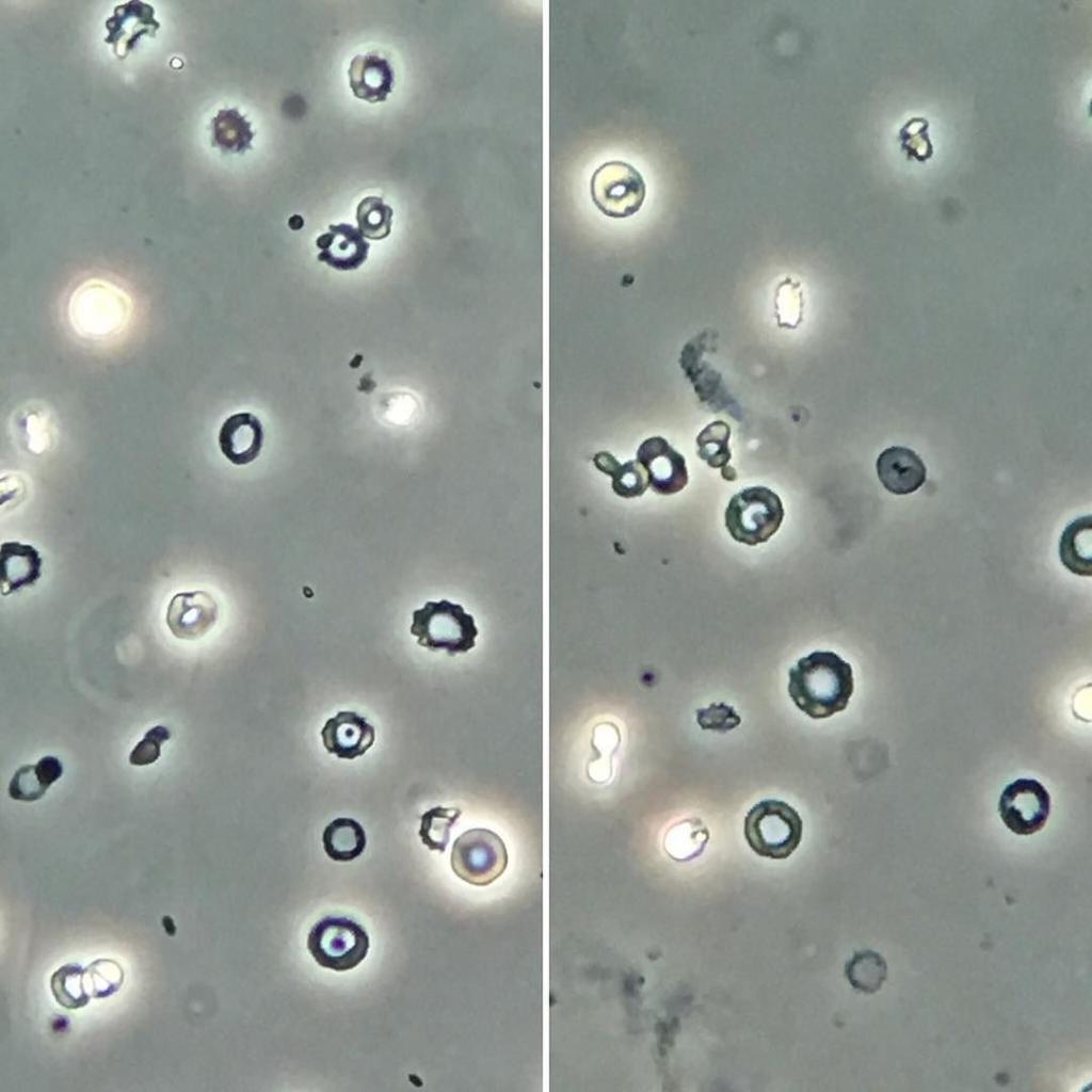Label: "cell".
<instances>
[{"instance_id":"obj_1","label":"cell","mask_w":1092,"mask_h":1092,"mask_svg":"<svg viewBox=\"0 0 1092 1092\" xmlns=\"http://www.w3.org/2000/svg\"><path fill=\"white\" fill-rule=\"evenodd\" d=\"M788 676L790 698L816 720L845 710L854 692L851 664L831 651H816L800 658Z\"/></svg>"},{"instance_id":"obj_2","label":"cell","mask_w":1092,"mask_h":1092,"mask_svg":"<svg viewBox=\"0 0 1092 1092\" xmlns=\"http://www.w3.org/2000/svg\"><path fill=\"white\" fill-rule=\"evenodd\" d=\"M743 833L750 848L759 856L785 860L799 847L803 821L787 802L768 799L755 804L746 814Z\"/></svg>"},{"instance_id":"obj_3","label":"cell","mask_w":1092,"mask_h":1092,"mask_svg":"<svg viewBox=\"0 0 1092 1092\" xmlns=\"http://www.w3.org/2000/svg\"><path fill=\"white\" fill-rule=\"evenodd\" d=\"M410 631L417 637L418 645L432 652L445 651L449 656L469 652L479 633L472 615L447 599L430 600L414 610Z\"/></svg>"},{"instance_id":"obj_4","label":"cell","mask_w":1092,"mask_h":1092,"mask_svg":"<svg viewBox=\"0 0 1092 1092\" xmlns=\"http://www.w3.org/2000/svg\"><path fill=\"white\" fill-rule=\"evenodd\" d=\"M785 512L780 497L766 486H753L735 494L724 513L732 537L749 546L766 543L776 533Z\"/></svg>"},{"instance_id":"obj_5","label":"cell","mask_w":1092,"mask_h":1092,"mask_svg":"<svg viewBox=\"0 0 1092 1092\" xmlns=\"http://www.w3.org/2000/svg\"><path fill=\"white\" fill-rule=\"evenodd\" d=\"M370 942L365 928L351 918L326 916L317 921L307 936V949L322 967L346 971L367 957Z\"/></svg>"},{"instance_id":"obj_6","label":"cell","mask_w":1092,"mask_h":1092,"mask_svg":"<svg viewBox=\"0 0 1092 1092\" xmlns=\"http://www.w3.org/2000/svg\"><path fill=\"white\" fill-rule=\"evenodd\" d=\"M590 195L606 216L626 219L635 215L646 197V183L638 168L623 160L600 164L590 179Z\"/></svg>"},{"instance_id":"obj_7","label":"cell","mask_w":1092,"mask_h":1092,"mask_svg":"<svg viewBox=\"0 0 1092 1092\" xmlns=\"http://www.w3.org/2000/svg\"><path fill=\"white\" fill-rule=\"evenodd\" d=\"M450 864L463 881L486 886L497 880L508 865L503 840L493 831L475 828L465 831L453 842Z\"/></svg>"},{"instance_id":"obj_8","label":"cell","mask_w":1092,"mask_h":1092,"mask_svg":"<svg viewBox=\"0 0 1092 1092\" xmlns=\"http://www.w3.org/2000/svg\"><path fill=\"white\" fill-rule=\"evenodd\" d=\"M998 812L1012 833L1032 835L1046 824L1050 814V796L1035 778H1017L1002 790Z\"/></svg>"},{"instance_id":"obj_9","label":"cell","mask_w":1092,"mask_h":1092,"mask_svg":"<svg viewBox=\"0 0 1092 1092\" xmlns=\"http://www.w3.org/2000/svg\"><path fill=\"white\" fill-rule=\"evenodd\" d=\"M636 460L647 473L648 486L658 495H674L688 484L684 455L661 436L645 439L637 450Z\"/></svg>"},{"instance_id":"obj_10","label":"cell","mask_w":1092,"mask_h":1092,"mask_svg":"<svg viewBox=\"0 0 1092 1092\" xmlns=\"http://www.w3.org/2000/svg\"><path fill=\"white\" fill-rule=\"evenodd\" d=\"M219 606L213 596L203 590L180 592L167 606L165 623L172 635L184 641L205 637L215 625Z\"/></svg>"},{"instance_id":"obj_11","label":"cell","mask_w":1092,"mask_h":1092,"mask_svg":"<svg viewBox=\"0 0 1092 1092\" xmlns=\"http://www.w3.org/2000/svg\"><path fill=\"white\" fill-rule=\"evenodd\" d=\"M107 44L112 45L118 59H125L142 36L155 37L160 22L155 18V9L141 0L117 4L111 17L106 20Z\"/></svg>"},{"instance_id":"obj_12","label":"cell","mask_w":1092,"mask_h":1092,"mask_svg":"<svg viewBox=\"0 0 1092 1092\" xmlns=\"http://www.w3.org/2000/svg\"><path fill=\"white\" fill-rule=\"evenodd\" d=\"M322 742L330 754L342 759L363 756L374 743L375 729L355 711H339L321 729Z\"/></svg>"},{"instance_id":"obj_13","label":"cell","mask_w":1092,"mask_h":1092,"mask_svg":"<svg viewBox=\"0 0 1092 1092\" xmlns=\"http://www.w3.org/2000/svg\"><path fill=\"white\" fill-rule=\"evenodd\" d=\"M877 475L889 493L909 495L920 488L927 479V467L912 449L892 446L883 450L876 462Z\"/></svg>"},{"instance_id":"obj_14","label":"cell","mask_w":1092,"mask_h":1092,"mask_svg":"<svg viewBox=\"0 0 1092 1092\" xmlns=\"http://www.w3.org/2000/svg\"><path fill=\"white\" fill-rule=\"evenodd\" d=\"M263 438L260 420L244 412L234 414L223 422L218 440L223 455L234 465L242 466L258 457Z\"/></svg>"},{"instance_id":"obj_15","label":"cell","mask_w":1092,"mask_h":1092,"mask_svg":"<svg viewBox=\"0 0 1092 1092\" xmlns=\"http://www.w3.org/2000/svg\"><path fill=\"white\" fill-rule=\"evenodd\" d=\"M316 245L321 250L318 260L339 271L358 269L370 248L359 229L347 223L331 224L328 231L317 238Z\"/></svg>"},{"instance_id":"obj_16","label":"cell","mask_w":1092,"mask_h":1092,"mask_svg":"<svg viewBox=\"0 0 1092 1092\" xmlns=\"http://www.w3.org/2000/svg\"><path fill=\"white\" fill-rule=\"evenodd\" d=\"M349 84L356 98L382 102L392 92L395 73L387 59L376 53L358 54L348 69Z\"/></svg>"},{"instance_id":"obj_17","label":"cell","mask_w":1092,"mask_h":1092,"mask_svg":"<svg viewBox=\"0 0 1092 1092\" xmlns=\"http://www.w3.org/2000/svg\"><path fill=\"white\" fill-rule=\"evenodd\" d=\"M0 560L2 596L35 585L42 576L43 559L30 544L18 541L2 543Z\"/></svg>"},{"instance_id":"obj_18","label":"cell","mask_w":1092,"mask_h":1092,"mask_svg":"<svg viewBox=\"0 0 1092 1092\" xmlns=\"http://www.w3.org/2000/svg\"><path fill=\"white\" fill-rule=\"evenodd\" d=\"M61 760L54 756H45L34 765L21 766L15 771L7 786L12 800L35 802L41 800L58 780L63 775Z\"/></svg>"},{"instance_id":"obj_19","label":"cell","mask_w":1092,"mask_h":1092,"mask_svg":"<svg viewBox=\"0 0 1092 1092\" xmlns=\"http://www.w3.org/2000/svg\"><path fill=\"white\" fill-rule=\"evenodd\" d=\"M1091 515L1071 521L1063 530L1059 542V558L1062 565L1078 576L1090 577L1091 569Z\"/></svg>"},{"instance_id":"obj_20","label":"cell","mask_w":1092,"mask_h":1092,"mask_svg":"<svg viewBox=\"0 0 1092 1092\" xmlns=\"http://www.w3.org/2000/svg\"><path fill=\"white\" fill-rule=\"evenodd\" d=\"M326 855L336 862H351L366 848L367 837L359 822L353 818L339 817L328 823L322 834Z\"/></svg>"},{"instance_id":"obj_21","label":"cell","mask_w":1092,"mask_h":1092,"mask_svg":"<svg viewBox=\"0 0 1092 1092\" xmlns=\"http://www.w3.org/2000/svg\"><path fill=\"white\" fill-rule=\"evenodd\" d=\"M254 135L252 124L237 108L221 109L211 119V144L225 154L252 149Z\"/></svg>"},{"instance_id":"obj_22","label":"cell","mask_w":1092,"mask_h":1092,"mask_svg":"<svg viewBox=\"0 0 1092 1092\" xmlns=\"http://www.w3.org/2000/svg\"><path fill=\"white\" fill-rule=\"evenodd\" d=\"M595 467L611 477L613 492L623 498L642 496L647 487V473L637 460L621 464L610 452L600 451L593 457Z\"/></svg>"},{"instance_id":"obj_23","label":"cell","mask_w":1092,"mask_h":1092,"mask_svg":"<svg viewBox=\"0 0 1092 1092\" xmlns=\"http://www.w3.org/2000/svg\"><path fill=\"white\" fill-rule=\"evenodd\" d=\"M51 990L55 1000L69 1010L85 1007L91 995L84 982V969L79 964H65L51 977Z\"/></svg>"},{"instance_id":"obj_24","label":"cell","mask_w":1092,"mask_h":1092,"mask_svg":"<svg viewBox=\"0 0 1092 1092\" xmlns=\"http://www.w3.org/2000/svg\"><path fill=\"white\" fill-rule=\"evenodd\" d=\"M462 815L460 808L435 806L421 815L419 837L432 851L445 852L450 830Z\"/></svg>"},{"instance_id":"obj_25","label":"cell","mask_w":1092,"mask_h":1092,"mask_svg":"<svg viewBox=\"0 0 1092 1092\" xmlns=\"http://www.w3.org/2000/svg\"><path fill=\"white\" fill-rule=\"evenodd\" d=\"M846 976L857 990L873 993L880 989L886 977V966L880 954L872 951L856 953L847 963Z\"/></svg>"},{"instance_id":"obj_26","label":"cell","mask_w":1092,"mask_h":1092,"mask_svg":"<svg viewBox=\"0 0 1092 1092\" xmlns=\"http://www.w3.org/2000/svg\"><path fill=\"white\" fill-rule=\"evenodd\" d=\"M392 209L379 196H367L356 208V221L362 235L371 240L389 236L392 224Z\"/></svg>"},{"instance_id":"obj_27","label":"cell","mask_w":1092,"mask_h":1092,"mask_svg":"<svg viewBox=\"0 0 1092 1092\" xmlns=\"http://www.w3.org/2000/svg\"><path fill=\"white\" fill-rule=\"evenodd\" d=\"M729 425L721 420L708 424L696 437L697 455L711 468L727 466L732 457L728 447Z\"/></svg>"},{"instance_id":"obj_28","label":"cell","mask_w":1092,"mask_h":1092,"mask_svg":"<svg viewBox=\"0 0 1092 1092\" xmlns=\"http://www.w3.org/2000/svg\"><path fill=\"white\" fill-rule=\"evenodd\" d=\"M124 981V971L118 963L109 959L92 962L84 969V982L91 997L105 998L116 993Z\"/></svg>"},{"instance_id":"obj_29","label":"cell","mask_w":1092,"mask_h":1092,"mask_svg":"<svg viewBox=\"0 0 1092 1092\" xmlns=\"http://www.w3.org/2000/svg\"><path fill=\"white\" fill-rule=\"evenodd\" d=\"M929 122L925 117L910 118L899 130V141L909 160L924 162L931 158L933 145L929 135Z\"/></svg>"},{"instance_id":"obj_30","label":"cell","mask_w":1092,"mask_h":1092,"mask_svg":"<svg viewBox=\"0 0 1092 1092\" xmlns=\"http://www.w3.org/2000/svg\"><path fill=\"white\" fill-rule=\"evenodd\" d=\"M170 738L171 732L165 726L156 725L151 727L132 749L129 755V764L136 767L155 764L161 756L162 744Z\"/></svg>"},{"instance_id":"obj_31","label":"cell","mask_w":1092,"mask_h":1092,"mask_svg":"<svg viewBox=\"0 0 1092 1092\" xmlns=\"http://www.w3.org/2000/svg\"><path fill=\"white\" fill-rule=\"evenodd\" d=\"M697 724L703 729L726 733L741 723L736 710L725 703H712L707 708L696 710Z\"/></svg>"},{"instance_id":"obj_32","label":"cell","mask_w":1092,"mask_h":1092,"mask_svg":"<svg viewBox=\"0 0 1092 1092\" xmlns=\"http://www.w3.org/2000/svg\"><path fill=\"white\" fill-rule=\"evenodd\" d=\"M721 473H722V477H723V478H724L725 480H728V481H734V480H736V471H735V469H734L733 467H730V466H729V467H728V466H725V467H723V468L721 469Z\"/></svg>"},{"instance_id":"obj_33","label":"cell","mask_w":1092,"mask_h":1092,"mask_svg":"<svg viewBox=\"0 0 1092 1092\" xmlns=\"http://www.w3.org/2000/svg\"><path fill=\"white\" fill-rule=\"evenodd\" d=\"M163 926H164V929L166 930V932L170 935H174L175 934V926L173 924L172 918L168 917V920L166 921V918L163 917Z\"/></svg>"}]
</instances>
